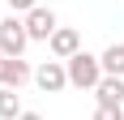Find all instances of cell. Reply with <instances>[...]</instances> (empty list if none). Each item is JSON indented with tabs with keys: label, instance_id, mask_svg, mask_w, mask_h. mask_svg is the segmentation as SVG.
<instances>
[{
	"label": "cell",
	"instance_id": "9c48e42d",
	"mask_svg": "<svg viewBox=\"0 0 124 120\" xmlns=\"http://www.w3.org/2000/svg\"><path fill=\"white\" fill-rule=\"evenodd\" d=\"M22 116V99L13 86H0V120H17Z\"/></svg>",
	"mask_w": 124,
	"mask_h": 120
},
{
	"label": "cell",
	"instance_id": "6da1fadb",
	"mask_svg": "<svg viewBox=\"0 0 124 120\" xmlns=\"http://www.w3.org/2000/svg\"><path fill=\"white\" fill-rule=\"evenodd\" d=\"M64 69H69V86H77V90H94V86L103 82V64H99V56H90L86 47L77 51V56L64 60Z\"/></svg>",
	"mask_w": 124,
	"mask_h": 120
},
{
	"label": "cell",
	"instance_id": "52a82bcc",
	"mask_svg": "<svg viewBox=\"0 0 124 120\" xmlns=\"http://www.w3.org/2000/svg\"><path fill=\"white\" fill-rule=\"evenodd\" d=\"M94 99L99 107H124V77H103L94 86Z\"/></svg>",
	"mask_w": 124,
	"mask_h": 120
},
{
	"label": "cell",
	"instance_id": "3957f363",
	"mask_svg": "<svg viewBox=\"0 0 124 120\" xmlns=\"http://www.w3.org/2000/svg\"><path fill=\"white\" fill-rule=\"evenodd\" d=\"M34 82L43 94H60L64 86H69V69H64V60H43L34 69Z\"/></svg>",
	"mask_w": 124,
	"mask_h": 120
},
{
	"label": "cell",
	"instance_id": "277c9868",
	"mask_svg": "<svg viewBox=\"0 0 124 120\" xmlns=\"http://www.w3.org/2000/svg\"><path fill=\"white\" fill-rule=\"evenodd\" d=\"M22 22H26V34H30V43H39V39L47 43V39H51V30L60 26V22H56V13H51V9H43V4H34V9L22 17Z\"/></svg>",
	"mask_w": 124,
	"mask_h": 120
},
{
	"label": "cell",
	"instance_id": "7a4b0ae2",
	"mask_svg": "<svg viewBox=\"0 0 124 120\" xmlns=\"http://www.w3.org/2000/svg\"><path fill=\"white\" fill-rule=\"evenodd\" d=\"M30 47V34H26V22L17 13H9L4 22H0V56H22Z\"/></svg>",
	"mask_w": 124,
	"mask_h": 120
},
{
	"label": "cell",
	"instance_id": "7c38bea8",
	"mask_svg": "<svg viewBox=\"0 0 124 120\" xmlns=\"http://www.w3.org/2000/svg\"><path fill=\"white\" fill-rule=\"evenodd\" d=\"M17 120H43V116H39V111H22Z\"/></svg>",
	"mask_w": 124,
	"mask_h": 120
},
{
	"label": "cell",
	"instance_id": "5b68a950",
	"mask_svg": "<svg viewBox=\"0 0 124 120\" xmlns=\"http://www.w3.org/2000/svg\"><path fill=\"white\" fill-rule=\"evenodd\" d=\"M47 47H51V56H56V60H69V56L81 51V34H77L73 26H56L51 39H47Z\"/></svg>",
	"mask_w": 124,
	"mask_h": 120
},
{
	"label": "cell",
	"instance_id": "ba28073f",
	"mask_svg": "<svg viewBox=\"0 0 124 120\" xmlns=\"http://www.w3.org/2000/svg\"><path fill=\"white\" fill-rule=\"evenodd\" d=\"M99 64H103V77H124V43H111V47H103Z\"/></svg>",
	"mask_w": 124,
	"mask_h": 120
},
{
	"label": "cell",
	"instance_id": "8992f818",
	"mask_svg": "<svg viewBox=\"0 0 124 120\" xmlns=\"http://www.w3.org/2000/svg\"><path fill=\"white\" fill-rule=\"evenodd\" d=\"M30 77H34V69H30L22 56H0V86H13V90H17V86H26Z\"/></svg>",
	"mask_w": 124,
	"mask_h": 120
},
{
	"label": "cell",
	"instance_id": "30bf717a",
	"mask_svg": "<svg viewBox=\"0 0 124 120\" xmlns=\"http://www.w3.org/2000/svg\"><path fill=\"white\" fill-rule=\"evenodd\" d=\"M94 120H124V107H94Z\"/></svg>",
	"mask_w": 124,
	"mask_h": 120
},
{
	"label": "cell",
	"instance_id": "8fae6325",
	"mask_svg": "<svg viewBox=\"0 0 124 120\" xmlns=\"http://www.w3.org/2000/svg\"><path fill=\"white\" fill-rule=\"evenodd\" d=\"M39 0H9V13H30Z\"/></svg>",
	"mask_w": 124,
	"mask_h": 120
}]
</instances>
